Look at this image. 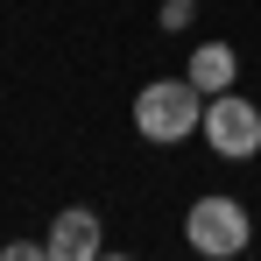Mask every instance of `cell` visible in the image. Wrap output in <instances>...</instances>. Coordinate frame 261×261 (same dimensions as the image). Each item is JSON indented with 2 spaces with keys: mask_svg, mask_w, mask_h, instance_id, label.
Returning <instances> with one entry per match:
<instances>
[{
  "mask_svg": "<svg viewBox=\"0 0 261 261\" xmlns=\"http://www.w3.org/2000/svg\"><path fill=\"white\" fill-rule=\"evenodd\" d=\"M205 120V92L191 78H155V85L134 92V134L170 148V141H191V127Z\"/></svg>",
  "mask_w": 261,
  "mask_h": 261,
  "instance_id": "obj_1",
  "label": "cell"
},
{
  "mask_svg": "<svg viewBox=\"0 0 261 261\" xmlns=\"http://www.w3.org/2000/svg\"><path fill=\"white\" fill-rule=\"evenodd\" d=\"M184 240H191L198 254H212V261H233V254H247L254 219H247V205H240V198L212 191V198H198V205L184 212Z\"/></svg>",
  "mask_w": 261,
  "mask_h": 261,
  "instance_id": "obj_2",
  "label": "cell"
},
{
  "mask_svg": "<svg viewBox=\"0 0 261 261\" xmlns=\"http://www.w3.org/2000/svg\"><path fill=\"white\" fill-rule=\"evenodd\" d=\"M198 134L212 141V155H226V163H254V155H261V106H254V99H240V92L226 85V92L205 99Z\"/></svg>",
  "mask_w": 261,
  "mask_h": 261,
  "instance_id": "obj_3",
  "label": "cell"
},
{
  "mask_svg": "<svg viewBox=\"0 0 261 261\" xmlns=\"http://www.w3.org/2000/svg\"><path fill=\"white\" fill-rule=\"evenodd\" d=\"M49 261H99L106 254V233H99V212H85V205H64L57 212V226H49Z\"/></svg>",
  "mask_w": 261,
  "mask_h": 261,
  "instance_id": "obj_4",
  "label": "cell"
},
{
  "mask_svg": "<svg viewBox=\"0 0 261 261\" xmlns=\"http://www.w3.org/2000/svg\"><path fill=\"white\" fill-rule=\"evenodd\" d=\"M184 78L212 99V92H226L233 78H240V57H233L226 43H198V49H191V64H184Z\"/></svg>",
  "mask_w": 261,
  "mask_h": 261,
  "instance_id": "obj_5",
  "label": "cell"
},
{
  "mask_svg": "<svg viewBox=\"0 0 261 261\" xmlns=\"http://www.w3.org/2000/svg\"><path fill=\"white\" fill-rule=\"evenodd\" d=\"M198 21V0H163V29H191Z\"/></svg>",
  "mask_w": 261,
  "mask_h": 261,
  "instance_id": "obj_6",
  "label": "cell"
},
{
  "mask_svg": "<svg viewBox=\"0 0 261 261\" xmlns=\"http://www.w3.org/2000/svg\"><path fill=\"white\" fill-rule=\"evenodd\" d=\"M7 261H49V247H29V240H7Z\"/></svg>",
  "mask_w": 261,
  "mask_h": 261,
  "instance_id": "obj_7",
  "label": "cell"
}]
</instances>
